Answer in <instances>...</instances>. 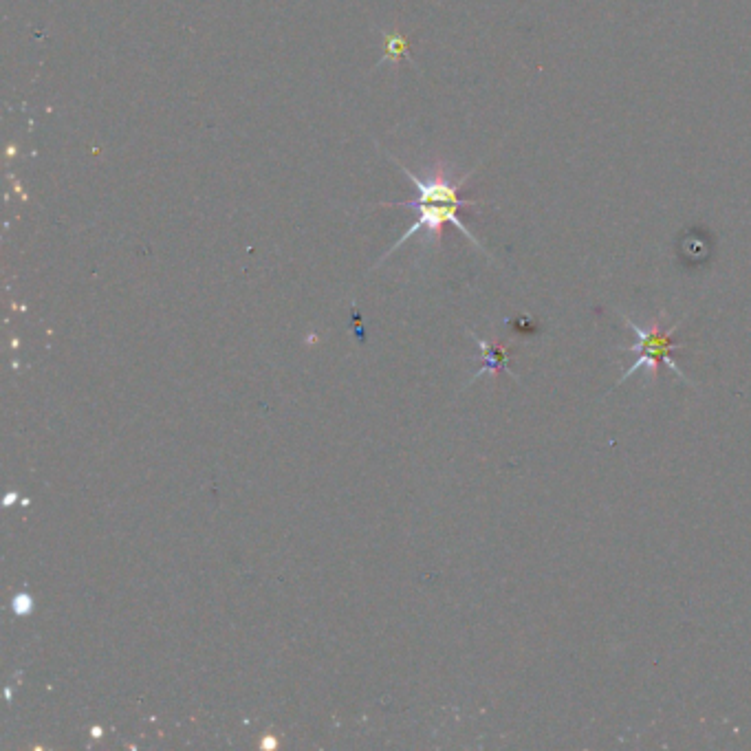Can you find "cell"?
Wrapping results in <instances>:
<instances>
[{
  "instance_id": "obj_3",
  "label": "cell",
  "mask_w": 751,
  "mask_h": 751,
  "mask_svg": "<svg viewBox=\"0 0 751 751\" xmlns=\"http://www.w3.org/2000/svg\"><path fill=\"white\" fill-rule=\"evenodd\" d=\"M476 342H478V346H481V351H483V368L478 370L476 377H481L485 373H498V370H505V373H509L511 377H516L509 370V348L500 346V344L483 342L481 337H476Z\"/></svg>"
},
{
  "instance_id": "obj_2",
  "label": "cell",
  "mask_w": 751,
  "mask_h": 751,
  "mask_svg": "<svg viewBox=\"0 0 751 751\" xmlns=\"http://www.w3.org/2000/svg\"><path fill=\"white\" fill-rule=\"evenodd\" d=\"M626 324L637 333V344L628 348V351L637 353V359H635V364L626 370L617 384L626 382L630 375H635L637 370H641V368L648 370L650 379L655 382L661 364H668L674 370V373H677L683 379V382H688V377L683 375V370L679 368V364L674 362V357H672V351L677 348V346H674V331L679 329V324H674L672 329H663V324L659 320L652 322L650 326H639L630 318H626Z\"/></svg>"
},
{
  "instance_id": "obj_1",
  "label": "cell",
  "mask_w": 751,
  "mask_h": 751,
  "mask_svg": "<svg viewBox=\"0 0 751 751\" xmlns=\"http://www.w3.org/2000/svg\"><path fill=\"white\" fill-rule=\"evenodd\" d=\"M397 166L404 170V174L412 183H415L417 197H415V201L384 203V205H390V208L415 210L417 221L404 236L399 238V241L393 245V249H390L388 254H393L399 245H404L408 238H412L419 232H426L430 238H434V241H439L441 234H443V227L448 223L454 225L463 236L470 238V241L478 249H483V245L476 241V236L470 230H467V227L461 221V216H459V212L463 208H474V205H478V201H470V199L461 197V188H463V183L467 181V177H461V179L452 177V172L445 168L443 163H437V166H434L428 174H423V177H419V174H415L410 168L401 166V161H397ZM483 252H485V249H483ZM388 254H386V258H388Z\"/></svg>"
}]
</instances>
